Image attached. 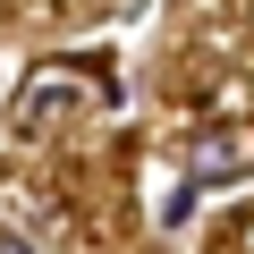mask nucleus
Returning a JSON list of instances; mask_svg holds the SVG:
<instances>
[{"label":"nucleus","instance_id":"nucleus-1","mask_svg":"<svg viewBox=\"0 0 254 254\" xmlns=\"http://www.w3.org/2000/svg\"><path fill=\"white\" fill-rule=\"evenodd\" d=\"M187 170H195V187H220V178H237V144H229V136H203Z\"/></svg>","mask_w":254,"mask_h":254}]
</instances>
